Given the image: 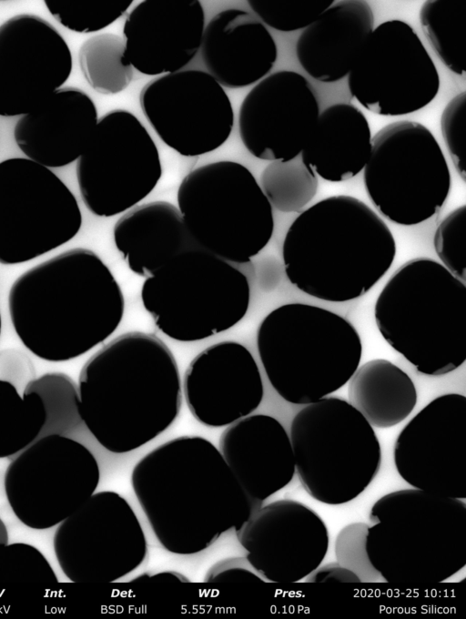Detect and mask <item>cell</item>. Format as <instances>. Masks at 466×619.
I'll use <instances>...</instances> for the list:
<instances>
[{
	"mask_svg": "<svg viewBox=\"0 0 466 619\" xmlns=\"http://www.w3.org/2000/svg\"><path fill=\"white\" fill-rule=\"evenodd\" d=\"M200 47L208 73L228 88L260 81L278 58L277 44L267 27L250 13L236 8L211 18Z\"/></svg>",
	"mask_w": 466,
	"mask_h": 619,
	"instance_id": "26",
	"label": "cell"
},
{
	"mask_svg": "<svg viewBox=\"0 0 466 619\" xmlns=\"http://www.w3.org/2000/svg\"><path fill=\"white\" fill-rule=\"evenodd\" d=\"M385 341L428 376H442L466 360V285L425 257L399 267L374 305Z\"/></svg>",
	"mask_w": 466,
	"mask_h": 619,
	"instance_id": "5",
	"label": "cell"
},
{
	"mask_svg": "<svg viewBox=\"0 0 466 619\" xmlns=\"http://www.w3.org/2000/svg\"><path fill=\"white\" fill-rule=\"evenodd\" d=\"M252 11L268 26L282 32L308 27L334 0H249Z\"/></svg>",
	"mask_w": 466,
	"mask_h": 619,
	"instance_id": "37",
	"label": "cell"
},
{
	"mask_svg": "<svg viewBox=\"0 0 466 619\" xmlns=\"http://www.w3.org/2000/svg\"><path fill=\"white\" fill-rule=\"evenodd\" d=\"M424 36L445 66L466 73V0H429L419 13Z\"/></svg>",
	"mask_w": 466,
	"mask_h": 619,
	"instance_id": "31",
	"label": "cell"
},
{
	"mask_svg": "<svg viewBox=\"0 0 466 619\" xmlns=\"http://www.w3.org/2000/svg\"><path fill=\"white\" fill-rule=\"evenodd\" d=\"M56 583V573L36 547L25 543H0V584Z\"/></svg>",
	"mask_w": 466,
	"mask_h": 619,
	"instance_id": "36",
	"label": "cell"
},
{
	"mask_svg": "<svg viewBox=\"0 0 466 619\" xmlns=\"http://www.w3.org/2000/svg\"><path fill=\"white\" fill-rule=\"evenodd\" d=\"M13 328L35 356L63 362L105 341L121 323L125 299L93 250L75 248L21 274L8 293Z\"/></svg>",
	"mask_w": 466,
	"mask_h": 619,
	"instance_id": "2",
	"label": "cell"
},
{
	"mask_svg": "<svg viewBox=\"0 0 466 619\" xmlns=\"http://www.w3.org/2000/svg\"><path fill=\"white\" fill-rule=\"evenodd\" d=\"M440 85L437 67L418 34L400 19L372 30L348 75L351 96L385 117L422 109L437 96Z\"/></svg>",
	"mask_w": 466,
	"mask_h": 619,
	"instance_id": "16",
	"label": "cell"
},
{
	"mask_svg": "<svg viewBox=\"0 0 466 619\" xmlns=\"http://www.w3.org/2000/svg\"><path fill=\"white\" fill-rule=\"evenodd\" d=\"M257 348L273 389L299 405L315 402L347 384L363 351L360 336L348 320L305 303L271 310L258 328Z\"/></svg>",
	"mask_w": 466,
	"mask_h": 619,
	"instance_id": "7",
	"label": "cell"
},
{
	"mask_svg": "<svg viewBox=\"0 0 466 619\" xmlns=\"http://www.w3.org/2000/svg\"><path fill=\"white\" fill-rule=\"evenodd\" d=\"M141 300L165 335L198 341L231 329L245 317L250 287L246 275L228 261L196 249L147 277Z\"/></svg>",
	"mask_w": 466,
	"mask_h": 619,
	"instance_id": "10",
	"label": "cell"
},
{
	"mask_svg": "<svg viewBox=\"0 0 466 619\" xmlns=\"http://www.w3.org/2000/svg\"><path fill=\"white\" fill-rule=\"evenodd\" d=\"M208 583L263 582L255 573L240 566L219 565L207 577Z\"/></svg>",
	"mask_w": 466,
	"mask_h": 619,
	"instance_id": "40",
	"label": "cell"
},
{
	"mask_svg": "<svg viewBox=\"0 0 466 619\" xmlns=\"http://www.w3.org/2000/svg\"><path fill=\"white\" fill-rule=\"evenodd\" d=\"M372 147L370 123L352 104L326 107L300 153V159L316 176L342 182L363 170Z\"/></svg>",
	"mask_w": 466,
	"mask_h": 619,
	"instance_id": "29",
	"label": "cell"
},
{
	"mask_svg": "<svg viewBox=\"0 0 466 619\" xmlns=\"http://www.w3.org/2000/svg\"><path fill=\"white\" fill-rule=\"evenodd\" d=\"M97 122L93 99L77 87L66 86L20 117L14 138L28 159L46 167H60L84 153Z\"/></svg>",
	"mask_w": 466,
	"mask_h": 619,
	"instance_id": "25",
	"label": "cell"
},
{
	"mask_svg": "<svg viewBox=\"0 0 466 619\" xmlns=\"http://www.w3.org/2000/svg\"><path fill=\"white\" fill-rule=\"evenodd\" d=\"M396 251L385 221L349 195L330 196L303 209L282 244L289 282L331 302L353 300L369 292L390 269Z\"/></svg>",
	"mask_w": 466,
	"mask_h": 619,
	"instance_id": "4",
	"label": "cell"
},
{
	"mask_svg": "<svg viewBox=\"0 0 466 619\" xmlns=\"http://www.w3.org/2000/svg\"><path fill=\"white\" fill-rule=\"evenodd\" d=\"M162 172L154 139L126 109H114L98 119L76 167L85 206L104 218L136 207L157 187Z\"/></svg>",
	"mask_w": 466,
	"mask_h": 619,
	"instance_id": "13",
	"label": "cell"
},
{
	"mask_svg": "<svg viewBox=\"0 0 466 619\" xmlns=\"http://www.w3.org/2000/svg\"><path fill=\"white\" fill-rule=\"evenodd\" d=\"M51 15L64 27L76 33L100 31L126 14L133 0L61 1L46 0Z\"/></svg>",
	"mask_w": 466,
	"mask_h": 619,
	"instance_id": "35",
	"label": "cell"
},
{
	"mask_svg": "<svg viewBox=\"0 0 466 619\" xmlns=\"http://www.w3.org/2000/svg\"><path fill=\"white\" fill-rule=\"evenodd\" d=\"M183 392L193 417L208 427H224L260 405L264 387L258 366L241 343L224 340L200 351L188 364Z\"/></svg>",
	"mask_w": 466,
	"mask_h": 619,
	"instance_id": "22",
	"label": "cell"
},
{
	"mask_svg": "<svg viewBox=\"0 0 466 619\" xmlns=\"http://www.w3.org/2000/svg\"><path fill=\"white\" fill-rule=\"evenodd\" d=\"M205 12L198 0H145L123 26L125 57L147 76L180 71L198 52Z\"/></svg>",
	"mask_w": 466,
	"mask_h": 619,
	"instance_id": "23",
	"label": "cell"
},
{
	"mask_svg": "<svg viewBox=\"0 0 466 619\" xmlns=\"http://www.w3.org/2000/svg\"><path fill=\"white\" fill-rule=\"evenodd\" d=\"M177 208L195 243L234 263H247L270 241L272 206L251 171L220 160L192 169L180 182Z\"/></svg>",
	"mask_w": 466,
	"mask_h": 619,
	"instance_id": "9",
	"label": "cell"
},
{
	"mask_svg": "<svg viewBox=\"0 0 466 619\" xmlns=\"http://www.w3.org/2000/svg\"><path fill=\"white\" fill-rule=\"evenodd\" d=\"M260 188L270 205L281 212H299L315 197L317 176L300 158L272 161L262 171Z\"/></svg>",
	"mask_w": 466,
	"mask_h": 619,
	"instance_id": "34",
	"label": "cell"
},
{
	"mask_svg": "<svg viewBox=\"0 0 466 619\" xmlns=\"http://www.w3.org/2000/svg\"><path fill=\"white\" fill-rule=\"evenodd\" d=\"M100 482L94 454L82 443L54 433L26 447L7 467V502L25 526L58 525L92 496Z\"/></svg>",
	"mask_w": 466,
	"mask_h": 619,
	"instance_id": "14",
	"label": "cell"
},
{
	"mask_svg": "<svg viewBox=\"0 0 466 619\" xmlns=\"http://www.w3.org/2000/svg\"><path fill=\"white\" fill-rule=\"evenodd\" d=\"M366 193L388 220L401 226L420 224L445 204L451 176L431 131L411 120L381 127L372 137L364 167Z\"/></svg>",
	"mask_w": 466,
	"mask_h": 619,
	"instance_id": "11",
	"label": "cell"
},
{
	"mask_svg": "<svg viewBox=\"0 0 466 619\" xmlns=\"http://www.w3.org/2000/svg\"><path fill=\"white\" fill-rule=\"evenodd\" d=\"M182 574L176 572H158L153 574H141L137 577L134 582H186Z\"/></svg>",
	"mask_w": 466,
	"mask_h": 619,
	"instance_id": "42",
	"label": "cell"
},
{
	"mask_svg": "<svg viewBox=\"0 0 466 619\" xmlns=\"http://www.w3.org/2000/svg\"><path fill=\"white\" fill-rule=\"evenodd\" d=\"M124 52V39L113 33L97 34L82 43L78 63L92 89L102 95H116L129 86L134 73Z\"/></svg>",
	"mask_w": 466,
	"mask_h": 619,
	"instance_id": "33",
	"label": "cell"
},
{
	"mask_svg": "<svg viewBox=\"0 0 466 619\" xmlns=\"http://www.w3.org/2000/svg\"><path fill=\"white\" fill-rule=\"evenodd\" d=\"M180 406L177 360L154 334L123 333L80 370L78 416L113 453L132 452L157 438L175 421Z\"/></svg>",
	"mask_w": 466,
	"mask_h": 619,
	"instance_id": "3",
	"label": "cell"
},
{
	"mask_svg": "<svg viewBox=\"0 0 466 619\" xmlns=\"http://www.w3.org/2000/svg\"><path fill=\"white\" fill-rule=\"evenodd\" d=\"M433 247L441 264L466 282V205L456 208L441 221Z\"/></svg>",
	"mask_w": 466,
	"mask_h": 619,
	"instance_id": "38",
	"label": "cell"
},
{
	"mask_svg": "<svg viewBox=\"0 0 466 619\" xmlns=\"http://www.w3.org/2000/svg\"><path fill=\"white\" fill-rule=\"evenodd\" d=\"M315 573L311 576L310 582L314 583H359L360 576L348 567L341 565H326L320 569L314 571Z\"/></svg>",
	"mask_w": 466,
	"mask_h": 619,
	"instance_id": "41",
	"label": "cell"
},
{
	"mask_svg": "<svg viewBox=\"0 0 466 619\" xmlns=\"http://www.w3.org/2000/svg\"><path fill=\"white\" fill-rule=\"evenodd\" d=\"M395 468L412 488L466 498V397H436L400 431L393 449Z\"/></svg>",
	"mask_w": 466,
	"mask_h": 619,
	"instance_id": "18",
	"label": "cell"
},
{
	"mask_svg": "<svg viewBox=\"0 0 466 619\" xmlns=\"http://www.w3.org/2000/svg\"><path fill=\"white\" fill-rule=\"evenodd\" d=\"M46 420V404L38 393L21 396L11 382L0 380V459L28 447Z\"/></svg>",
	"mask_w": 466,
	"mask_h": 619,
	"instance_id": "32",
	"label": "cell"
},
{
	"mask_svg": "<svg viewBox=\"0 0 466 619\" xmlns=\"http://www.w3.org/2000/svg\"><path fill=\"white\" fill-rule=\"evenodd\" d=\"M348 397L368 422L380 429L403 421L418 401L411 378L385 359H374L358 367L349 381Z\"/></svg>",
	"mask_w": 466,
	"mask_h": 619,
	"instance_id": "30",
	"label": "cell"
},
{
	"mask_svg": "<svg viewBox=\"0 0 466 619\" xmlns=\"http://www.w3.org/2000/svg\"><path fill=\"white\" fill-rule=\"evenodd\" d=\"M236 533L248 563L272 583L301 581L320 566L329 550L322 518L292 499L261 506Z\"/></svg>",
	"mask_w": 466,
	"mask_h": 619,
	"instance_id": "20",
	"label": "cell"
},
{
	"mask_svg": "<svg viewBox=\"0 0 466 619\" xmlns=\"http://www.w3.org/2000/svg\"><path fill=\"white\" fill-rule=\"evenodd\" d=\"M54 552L74 583H113L139 567L147 554L143 527L118 492H95L59 523Z\"/></svg>",
	"mask_w": 466,
	"mask_h": 619,
	"instance_id": "15",
	"label": "cell"
},
{
	"mask_svg": "<svg viewBox=\"0 0 466 619\" xmlns=\"http://www.w3.org/2000/svg\"><path fill=\"white\" fill-rule=\"evenodd\" d=\"M72 53L46 19L19 14L0 25V116L26 115L69 78Z\"/></svg>",
	"mask_w": 466,
	"mask_h": 619,
	"instance_id": "19",
	"label": "cell"
},
{
	"mask_svg": "<svg viewBox=\"0 0 466 619\" xmlns=\"http://www.w3.org/2000/svg\"><path fill=\"white\" fill-rule=\"evenodd\" d=\"M441 135L453 166L466 181V92L456 95L441 116Z\"/></svg>",
	"mask_w": 466,
	"mask_h": 619,
	"instance_id": "39",
	"label": "cell"
},
{
	"mask_svg": "<svg viewBox=\"0 0 466 619\" xmlns=\"http://www.w3.org/2000/svg\"><path fill=\"white\" fill-rule=\"evenodd\" d=\"M365 551L386 582L446 581L466 565V503L416 488L391 492L372 505Z\"/></svg>",
	"mask_w": 466,
	"mask_h": 619,
	"instance_id": "6",
	"label": "cell"
},
{
	"mask_svg": "<svg viewBox=\"0 0 466 619\" xmlns=\"http://www.w3.org/2000/svg\"><path fill=\"white\" fill-rule=\"evenodd\" d=\"M139 103L157 137L184 157L218 149L233 129L229 96L201 70H180L147 82L141 89Z\"/></svg>",
	"mask_w": 466,
	"mask_h": 619,
	"instance_id": "17",
	"label": "cell"
},
{
	"mask_svg": "<svg viewBox=\"0 0 466 619\" xmlns=\"http://www.w3.org/2000/svg\"><path fill=\"white\" fill-rule=\"evenodd\" d=\"M319 115L309 82L291 70L272 73L242 100L238 117L243 146L255 157L289 161L300 155Z\"/></svg>",
	"mask_w": 466,
	"mask_h": 619,
	"instance_id": "21",
	"label": "cell"
},
{
	"mask_svg": "<svg viewBox=\"0 0 466 619\" xmlns=\"http://www.w3.org/2000/svg\"><path fill=\"white\" fill-rule=\"evenodd\" d=\"M130 481L155 537L179 555L205 551L262 506L241 489L219 450L198 435L154 448L135 464Z\"/></svg>",
	"mask_w": 466,
	"mask_h": 619,
	"instance_id": "1",
	"label": "cell"
},
{
	"mask_svg": "<svg viewBox=\"0 0 466 619\" xmlns=\"http://www.w3.org/2000/svg\"><path fill=\"white\" fill-rule=\"evenodd\" d=\"M113 238L129 269L146 278L177 255L200 249L178 208L164 200L138 205L126 212L116 220Z\"/></svg>",
	"mask_w": 466,
	"mask_h": 619,
	"instance_id": "28",
	"label": "cell"
},
{
	"mask_svg": "<svg viewBox=\"0 0 466 619\" xmlns=\"http://www.w3.org/2000/svg\"><path fill=\"white\" fill-rule=\"evenodd\" d=\"M373 29L374 15L368 2L339 1L300 34L297 59L317 81H339L349 75Z\"/></svg>",
	"mask_w": 466,
	"mask_h": 619,
	"instance_id": "27",
	"label": "cell"
},
{
	"mask_svg": "<svg viewBox=\"0 0 466 619\" xmlns=\"http://www.w3.org/2000/svg\"><path fill=\"white\" fill-rule=\"evenodd\" d=\"M8 543V533L5 523L0 518V543Z\"/></svg>",
	"mask_w": 466,
	"mask_h": 619,
	"instance_id": "43",
	"label": "cell"
},
{
	"mask_svg": "<svg viewBox=\"0 0 466 619\" xmlns=\"http://www.w3.org/2000/svg\"><path fill=\"white\" fill-rule=\"evenodd\" d=\"M1 328H2V320H1V313H0V335H1Z\"/></svg>",
	"mask_w": 466,
	"mask_h": 619,
	"instance_id": "44",
	"label": "cell"
},
{
	"mask_svg": "<svg viewBox=\"0 0 466 619\" xmlns=\"http://www.w3.org/2000/svg\"><path fill=\"white\" fill-rule=\"evenodd\" d=\"M218 444L239 486L255 500L282 490L296 472L289 435L272 416L248 415L231 423Z\"/></svg>",
	"mask_w": 466,
	"mask_h": 619,
	"instance_id": "24",
	"label": "cell"
},
{
	"mask_svg": "<svg viewBox=\"0 0 466 619\" xmlns=\"http://www.w3.org/2000/svg\"><path fill=\"white\" fill-rule=\"evenodd\" d=\"M82 226L75 195L48 167L25 157L0 162V264L40 257Z\"/></svg>",
	"mask_w": 466,
	"mask_h": 619,
	"instance_id": "12",
	"label": "cell"
},
{
	"mask_svg": "<svg viewBox=\"0 0 466 619\" xmlns=\"http://www.w3.org/2000/svg\"><path fill=\"white\" fill-rule=\"evenodd\" d=\"M295 470L305 491L328 505L350 502L379 472L381 449L373 427L349 401L325 397L290 423Z\"/></svg>",
	"mask_w": 466,
	"mask_h": 619,
	"instance_id": "8",
	"label": "cell"
}]
</instances>
